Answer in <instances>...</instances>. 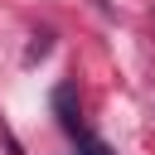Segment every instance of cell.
<instances>
[{
	"instance_id": "cell-1",
	"label": "cell",
	"mask_w": 155,
	"mask_h": 155,
	"mask_svg": "<svg viewBox=\"0 0 155 155\" xmlns=\"http://www.w3.org/2000/svg\"><path fill=\"white\" fill-rule=\"evenodd\" d=\"M53 111H58V121H63V131H73V136H82V121H78V107H73V87L63 82L58 92H53Z\"/></svg>"
},
{
	"instance_id": "cell-2",
	"label": "cell",
	"mask_w": 155,
	"mask_h": 155,
	"mask_svg": "<svg viewBox=\"0 0 155 155\" xmlns=\"http://www.w3.org/2000/svg\"><path fill=\"white\" fill-rule=\"evenodd\" d=\"M82 155H111V150H107L102 140H87V150H82Z\"/></svg>"
}]
</instances>
